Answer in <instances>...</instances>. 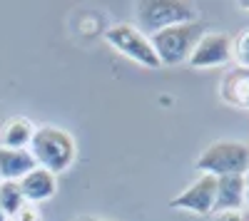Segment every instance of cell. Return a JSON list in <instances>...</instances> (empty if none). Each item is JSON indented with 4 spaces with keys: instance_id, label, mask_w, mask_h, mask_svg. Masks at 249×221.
I'll return each mask as SVG.
<instances>
[{
    "instance_id": "obj_1",
    "label": "cell",
    "mask_w": 249,
    "mask_h": 221,
    "mask_svg": "<svg viewBox=\"0 0 249 221\" xmlns=\"http://www.w3.org/2000/svg\"><path fill=\"white\" fill-rule=\"evenodd\" d=\"M30 154L37 167H43L53 174H60L72 167L77 157V144L70 132L60 129L55 125H43V127H35Z\"/></svg>"
},
{
    "instance_id": "obj_2",
    "label": "cell",
    "mask_w": 249,
    "mask_h": 221,
    "mask_svg": "<svg viewBox=\"0 0 249 221\" xmlns=\"http://www.w3.org/2000/svg\"><path fill=\"white\" fill-rule=\"evenodd\" d=\"M135 17L137 30L150 37L160 30L195 23L199 13L192 3H182V0H142L135 5Z\"/></svg>"
},
{
    "instance_id": "obj_3",
    "label": "cell",
    "mask_w": 249,
    "mask_h": 221,
    "mask_svg": "<svg viewBox=\"0 0 249 221\" xmlns=\"http://www.w3.org/2000/svg\"><path fill=\"white\" fill-rule=\"evenodd\" d=\"M202 35H204V28L199 20H195V23L175 25V28L150 35V43H152V50L160 60V65L175 67V65H182L190 60V55Z\"/></svg>"
},
{
    "instance_id": "obj_4",
    "label": "cell",
    "mask_w": 249,
    "mask_h": 221,
    "mask_svg": "<svg viewBox=\"0 0 249 221\" xmlns=\"http://www.w3.org/2000/svg\"><path fill=\"white\" fill-rule=\"evenodd\" d=\"M195 167L199 174L227 176V174H247L249 172V144L237 139H219L212 142L199 157Z\"/></svg>"
},
{
    "instance_id": "obj_5",
    "label": "cell",
    "mask_w": 249,
    "mask_h": 221,
    "mask_svg": "<svg viewBox=\"0 0 249 221\" xmlns=\"http://www.w3.org/2000/svg\"><path fill=\"white\" fill-rule=\"evenodd\" d=\"M105 40L110 47H115L120 55H124L127 60H132V63H137L142 67H150V70L162 67L155 50H152L150 37L144 32H140L137 25H132V23H117V25L107 28Z\"/></svg>"
},
{
    "instance_id": "obj_6",
    "label": "cell",
    "mask_w": 249,
    "mask_h": 221,
    "mask_svg": "<svg viewBox=\"0 0 249 221\" xmlns=\"http://www.w3.org/2000/svg\"><path fill=\"white\" fill-rule=\"evenodd\" d=\"M232 63V37L227 32H204L195 45L187 65L195 70H212Z\"/></svg>"
},
{
    "instance_id": "obj_7",
    "label": "cell",
    "mask_w": 249,
    "mask_h": 221,
    "mask_svg": "<svg viewBox=\"0 0 249 221\" xmlns=\"http://www.w3.org/2000/svg\"><path fill=\"white\" fill-rule=\"evenodd\" d=\"M214 194H217V176L199 174L190 187L172 199L170 206L197 214V216H210L214 214Z\"/></svg>"
},
{
    "instance_id": "obj_8",
    "label": "cell",
    "mask_w": 249,
    "mask_h": 221,
    "mask_svg": "<svg viewBox=\"0 0 249 221\" xmlns=\"http://www.w3.org/2000/svg\"><path fill=\"white\" fill-rule=\"evenodd\" d=\"M247 196V179L244 174H227L217 176V194H214V214L244 209Z\"/></svg>"
},
{
    "instance_id": "obj_9",
    "label": "cell",
    "mask_w": 249,
    "mask_h": 221,
    "mask_svg": "<svg viewBox=\"0 0 249 221\" xmlns=\"http://www.w3.org/2000/svg\"><path fill=\"white\" fill-rule=\"evenodd\" d=\"M20 189H23V196L28 204H40L48 202V199L55 196L57 191V174L35 167L33 172H28L23 179H20Z\"/></svg>"
},
{
    "instance_id": "obj_10",
    "label": "cell",
    "mask_w": 249,
    "mask_h": 221,
    "mask_svg": "<svg viewBox=\"0 0 249 221\" xmlns=\"http://www.w3.org/2000/svg\"><path fill=\"white\" fill-rule=\"evenodd\" d=\"M219 97L230 107L249 110V70L244 67L227 70L219 82Z\"/></svg>"
},
{
    "instance_id": "obj_11",
    "label": "cell",
    "mask_w": 249,
    "mask_h": 221,
    "mask_svg": "<svg viewBox=\"0 0 249 221\" xmlns=\"http://www.w3.org/2000/svg\"><path fill=\"white\" fill-rule=\"evenodd\" d=\"M37 164L30 149H5L0 147V182H20Z\"/></svg>"
},
{
    "instance_id": "obj_12",
    "label": "cell",
    "mask_w": 249,
    "mask_h": 221,
    "mask_svg": "<svg viewBox=\"0 0 249 221\" xmlns=\"http://www.w3.org/2000/svg\"><path fill=\"white\" fill-rule=\"evenodd\" d=\"M35 125L28 117H10L0 129V147L5 149H30Z\"/></svg>"
},
{
    "instance_id": "obj_13",
    "label": "cell",
    "mask_w": 249,
    "mask_h": 221,
    "mask_svg": "<svg viewBox=\"0 0 249 221\" xmlns=\"http://www.w3.org/2000/svg\"><path fill=\"white\" fill-rule=\"evenodd\" d=\"M25 204L23 189H20V182H0V211L5 214V219L10 221Z\"/></svg>"
},
{
    "instance_id": "obj_14",
    "label": "cell",
    "mask_w": 249,
    "mask_h": 221,
    "mask_svg": "<svg viewBox=\"0 0 249 221\" xmlns=\"http://www.w3.org/2000/svg\"><path fill=\"white\" fill-rule=\"evenodd\" d=\"M232 63L249 70V28L232 37Z\"/></svg>"
},
{
    "instance_id": "obj_15",
    "label": "cell",
    "mask_w": 249,
    "mask_h": 221,
    "mask_svg": "<svg viewBox=\"0 0 249 221\" xmlns=\"http://www.w3.org/2000/svg\"><path fill=\"white\" fill-rule=\"evenodd\" d=\"M13 221H43V214H40V209L35 206V204H23V209H20L15 216H13Z\"/></svg>"
},
{
    "instance_id": "obj_16",
    "label": "cell",
    "mask_w": 249,
    "mask_h": 221,
    "mask_svg": "<svg viewBox=\"0 0 249 221\" xmlns=\"http://www.w3.org/2000/svg\"><path fill=\"white\" fill-rule=\"evenodd\" d=\"M214 221H249V209H234V211H219L214 214Z\"/></svg>"
},
{
    "instance_id": "obj_17",
    "label": "cell",
    "mask_w": 249,
    "mask_h": 221,
    "mask_svg": "<svg viewBox=\"0 0 249 221\" xmlns=\"http://www.w3.org/2000/svg\"><path fill=\"white\" fill-rule=\"evenodd\" d=\"M75 221H110V219H102V216H80Z\"/></svg>"
},
{
    "instance_id": "obj_18",
    "label": "cell",
    "mask_w": 249,
    "mask_h": 221,
    "mask_svg": "<svg viewBox=\"0 0 249 221\" xmlns=\"http://www.w3.org/2000/svg\"><path fill=\"white\" fill-rule=\"evenodd\" d=\"M242 10H249V0H239V3H237Z\"/></svg>"
},
{
    "instance_id": "obj_19",
    "label": "cell",
    "mask_w": 249,
    "mask_h": 221,
    "mask_svg": "<svg viewBox=\"0 0 249 221\" xmlns=\"http://www.w3.org/2000/svg\"><path fill=\"white\" fill-rule=\"evenodd\" d=\"M244 206L249 209V184H247V196H244Z\"/></svg>"
},
{
    "instance_id": "obj_20",
    "label": "cell",
    "mask_w": 249,
    "mask_h": 221,
    "mask_svg": "<svg viewBox=\"0 0 249 221\" xmlns=\"http://www.w3.org/2000/svg\"><path fill=\"white\" fill-rule=\"evenodd\" d=\"M0 221H8V219H5V214H3V211H0Z\"/></svg>"
},
{
    "instance_id": "obj_21",
    "label": "cell",
    "mask_w": 249,
    "mask_h": 221,
    "mask_svg": "<svg viewBox=\"0 0 249 221\" xmlns=\"http://www.w3.org/2000/svg\"><path fill=\"white\" fill-rule=\"evenodd\" d=\"M244 179H247V184H249V172H247V174H244Z\"/></svg>"
}]
</instances>
